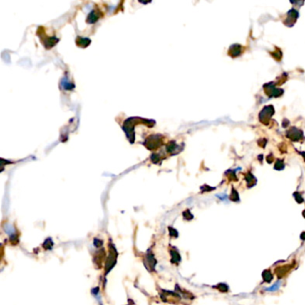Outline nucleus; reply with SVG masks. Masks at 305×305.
<instances>
[{
	"mask_svg": "<svg viewBox=\"0 0 305 305\" xmlns=\"http://www.w3.org/2000/svg\"><path fill=\"white\" fill-rule=\"evenodd\" d=\"M162 139L163 138H162L160 135H152L145 140L144 145L149 150L157 149L162 145Z\"/></svg>",
	"mask_w": 305,
	"mask_h": 305,
	"instance_id": "nucleus-1",
	"label": "nucleus"
},
{
	"mask_svg": "<svg viewBox=\"0 0 305 305\" xmlns=\"http://www.w3.org/2000/svg\"><path fill=\"white\" fill-rule=\"evenodd\" d=\"M273 113H274V108L272 106L265 107L263 108V110L259 113V120L262 123L266 124L267 122L269 121V118L272 116Z\"/></svg>",
	"mask_w": 305,
	"mask_h": 305,
	"instance_id": "nucleus-2",
	"label": "nucleus"
},
{
	"mask_svg": "<svg viewBox=\"0 0 305 305\" xmlns=\"http://www.w3.org/2000/svg\"><path fill=\"white\" fill-rule=\"evenodd\" d=\"M287 135L293 140H299L302 137V133H301V131H300L296 128H293L292 130H290L288 132Z\"/></svg>",
	"mask_w": 305,
	"mask_h": 305,
	"instance_id": "nucleus-3",
	"label": "nucleus"
},
{
	"mask_svg": "<svg viewBox=\"0 0 305 305\" xmlns=\"http://www.w3.org/2000/svg\"><path fill=\"white\" fill-rule=\"evenodd\" d=\"M240 53H241V46H239V45L231 46L230 50H229V54L231 55V56H233V57L237 56L240 55Z\"/></svg>",
	"mask_w": 305,
	"mask_h": 305,
	"instance_id": "nucleus-4",
	"label": "nucleus"
},
{
	"mask_svg": "<svg viewBox=\"0 0 305 305\" xmlns=\"http://www.w3.org/2000/svg\"><path fill=\"white\" fill-rule=\"evenodd\" d=\"M98 17H99V15H98V14H96V12H95V11L91 12V13L90 14L89 17H88V23H90V24L96 23V22L98 21Z\"/></svg>",
	"mask_w": 305,
	"mask_h": 305,
	"instance_id": "nucleus-5",
	"label": "nucleus"
},
{
	"mask_svg": "<svg viewBox=\"0 0 305 305\" xmlns=\"http://www.w3.org/2000/svg\"><path fill=\"white\" fill-rule=\"evenodd\" d=\"M85 42L91 43V40L88 39V38H77V45H78V46H81V47H83V48H85V47H87V46L84 44Z\"/></svg>",
	"mask_w": 305,
	"mask_h": 305,
	"instance_id": "nucleus-6",
	"label": "nucleus"
},
{
	"mask_svg": "<svg viewBox=\"0 0 305 305\" xmlns=\"http://www.w3.org/2000/svg\"><path fill=\"white\" fill-rule=\"evenodd\" d=\"M262 277H263L264 281H266V282H270V281L272 280V275H271L270 272L268 271V270H266V271L263 272Z\"/></svg>",
	"mask_w": 305,
	"mask_h": 305,
	"instance_id": "nucleus-7",
	"label": "nucleus"
},
{
	"mask_svg": "<svg viewBox=\"0 0 305 305\" xmlns=\"http://www.w3.org/2000/svg\"><path fill=\"white\" fill-rule=\"evenodd\" d=\"M246 181L248 182V185H249V187H252V185H255V177L252 175V174H249L246 177Z\"/></svg>",
	"mask_w": 305,
	"mask_h": 305,
	"instance_id": "nucleus-8",
	"label": "nucleus"
},
{
	"mask_svg": "<svg viewBox=\"0 0 305 305\" xmlns=\"http://www.w3.org/2000/svg\"><path fill=\"white\" fill-rule=\"evenodd\" d=\"M284 162L280 159H277L276 160V163L275 165V169H277V170H281L284 168Z\"/></svg>",
	"mask_w": 305,
	"mask_h": 305,
	"instance_id": "nucleus-9",
	"label": "nucleus"
},
{
	"mask_svg": "<svg viewBox=\"0 0 305 305\" xmlns=\"http://www.w3.org/2000/svg\"><path fill=\"white\" fill-rule=\"evenodd\" d=\"M231 199H232L233 200H234V201H238V200H239V196H238V193H237V192H236L234 189H233V191H232Z\"/></svg>",
	"mask_w": 305,
	"mask_h": 305,
	"instance_id": "nucleus-10",
	"label": "nucleus"
},
{
	"mask_svg": "<svg viewBox=\"0 0 305 305\" xmlns=\"http://www.w3.org/2000/svg\"><path fill=\"white\" fill-rule=\"evenodd\" d=\"M171 253H172L171 255L173 256V259H172V260H173L174 262H175V261L177 262V261H179V260H180V256H179V254H178L177 252H172Z\"/></svg>",
	"mask_w": 305,
	"mask_h": 305,
	"instance_id": "nucleus-11",
	"label": "nucleus"
},
{
	"mask_svg": "<svg viewBox=\"0 0 305 305\" xmlns=\"http://www.w3.org/2000/svg\"><path fill=\"white\" fill-rule=\"evenodd\" d=\"M279 286H280V282H277V283H276V284H274V286H273L272 287L268 288L267 290H268V291H276V290H277V289H278Z\"/></svg>",
	"mask_w": 305,
	"mask_h": 305,
	"instance_id": "nucleus-12",
	"label": "nucleus"
},
{
	"mask_svg": "<svg viewBox=\"0 0 305 305\" xmlns=\"http://www.w3.org/2000/svg\"><path fill=\"white\" fill-rule=\"evenodd\" d=\"M219 288L221 289V291H227V286H226L225 284H219Z\"/></svg>",
	"mask_w": 305,
	"mask_h": 305,
	"instance_id": "nucleus-13",
	"label": "nucleus"
},
{
	"mask_svg": "<svg viewBox=\"0 0 305 305\" xmlns=\"http://www.w3.org/2000/svg\"><path fill=\"white\" fill-rule=\"evenodd\" d=\"M301 238L302 240H305V233H302V234H301Z\"/></svg>",
	"mask_w": 305,
	"mask_h": 305,
	"instance_id": "nucleus-14",
	"label": "nucleus"
},
{
	"mask_svg": "<svg viewBox=\"0 0 305 305\" xmlns=\"http://www.w3.org/2000/svg\"><path fill=\"white\" fill-rule=\"evenodd\" d=\"M303 217H305V210H304V211H303Z\"/></svg>",
	"mask_w": 305,
	"mask_h": 305,
	"instance_id": "nucleus-15",
	"label": "nucleus"
}]
</instances>
